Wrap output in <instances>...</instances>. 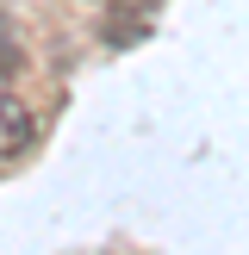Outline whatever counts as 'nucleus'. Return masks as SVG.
Listing matches in <instances>:
<instances>
[{"instance_id":"2","label":"nucleus","mask_w":249,"mask_h":255,"mask_svg":"<svg viewBox=\"0 0 249 255\" xmlns=\"http://www.w3.org/2000/svg\"><path fill=\"white\" fill-rule=\"evenodd\" d=\"M12 62H19V56H12V44H6V25H0V75H6Z\"/></svg>"},{"instance_id":"1","label":"nucleus","mask_w":249,"mask_h":255,"mask_svg":"<svg viewBox=\"0 0 249 255\" xmlns=\"http://www.w3.org/2000/svg\"><path fill=\"white\" fill-rule=\"evenodd\" d=\"M37 143V119L12 87H0V156H25Z\"/></svg>"}]
</instances>
